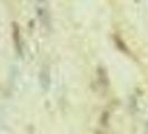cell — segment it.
I'll list each match as a JSON object with an SVG mask.
<instances>
[{
	"label": "cell",
	"mask_w": 148,
	"mask_h": 134,
	"mask_svg": "<svg viewBox=\"0 0 148 134\" xmlns=\"http://www.w3.org/2000/svg\"><path fill=\"white\" fill-rule=\"evenodd\" d=\"M14 40H15V46L17 52L22 56V45L21 38H20V32H19V27L17 23H14Z\"/></svg>",
	"instance_id": "2"
},
{
	"label": "cell",
	"mask_w": 148,
	"mask_h": 134,
	"mask_svg": "<svg viewBox=\"0 0 148 134\" xmlns=\"http://www.w3.org/2000/svg\"><path fill=\"white\" fill-rule=\"evenodd\" d=\"M38 17L40 19V21L42 22V25L45 26H49V22H50V17L49 14L45 10V9H38Z\"/></svg>",
	"instance_id": "3"
},
{
	"label": "cell",
	"mask_w": 148,
	"mask_h": 134,
	"mask_svg": "<svg viewBox=\"0 0 148 134\" xmlns=\"http://www.w3.org/2000/svg\"><path fill=\"white\" fill-rule=\"evenodd\" d=\"M39 79H40V84H41L42 89L48 90L49 86H50V72H49V68L47 65H45L41 68L40 74H39Z\"/></svg>",
	"instance_id": "1"
},
{
	"label": "cell",
	"mask_w": 148,
	"mask_h": 134,
	"mask_svg": "<svg viewBox=\"0 0 148 134\" xmlns=\"http://www.w3.org/2000/svg\"><path fill=\"white\" fill-rule=\"evenodd\" d=\"M38 1H39V2H44L45 0H38Z\"/></svg>",
	"instance_id": "4"
}]
</instances>
